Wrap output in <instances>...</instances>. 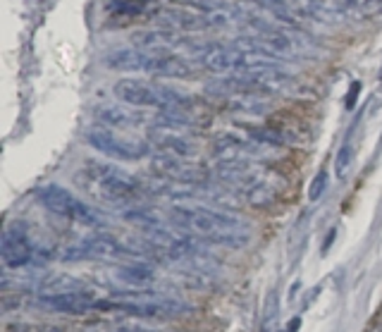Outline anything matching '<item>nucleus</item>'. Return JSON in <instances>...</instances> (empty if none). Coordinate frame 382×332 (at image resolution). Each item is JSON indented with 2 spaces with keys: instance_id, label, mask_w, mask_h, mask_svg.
Segmentation results:
<instances>
[{
  "instance_id": "obj_9",
  "label": "nucleus",
  "mask_w": 382,
  "mask_h": 332,
  "mask_svg": "<svg viewBox=\"0 0 382 332\" xmlns=\"http://www.w3.org/2000/svg\"><path fill=\"white\" fill-rule=\"evenodd\" d=\"M105 296L91 294L86 289H70V292H41L36 303L46 311L67 313V316H89V313H103Z\"/></svg>"
},
{
  "instance_id": "obj_15",
  "label": "nucleus",
  "mask_w": 382,
  "mask_h": 332,
  "mask_svg": "<svg viewBox=\"0 0 382 332\" xmlns=\"http://www.w3.org/2000/svg\"><path fill=\"white\" fill-rule=\"evenodd\" d=\"M148 139L160 149V153L165 156H175V158H189L196 153V146L189 142L187 137L172 132L170 127H151Z\"/></svg>"
},
{
  "instance_id": "obj_13",
  "label": "nucleus",
  "mask_w": 382,
  "mask_h": 332,
  "mask_svg": "<svg viewBox=\"0 0 382 332\" xmlns=\"http://www.w3.org/2000/svg\"><path fill=\"white\" fill-rule=\"evenodd\" d=\"M132 43L142 50H179V48H189V38H184L182 33H177L175 29H144L132 33ZM194 48V46H191Z\"/></svg>"
},
{
  "instance_id": "obj_16",
  "label": "nucleus",
  "mask_w": 382,
  "mask_h": 332,
  "mask_svg": "<svg viewBox=\"0 0 382 332\" xmlns=\"http://www.w3.org/2000/svg\"><path fill=\"white\" fill-rule=\"evenodd\" d=\"M96 117H98L103 125L115 127V129H127V127H134L137 122H142V117L132 108H127V105H100V108L96 110Z\"/></svg>"
},
{
  "instance_id": "obj_10",
  "label": "nucleus",
  "mask_w": 382,
  "mask_h": 332,
  "mask_svg": "<svg viewBox=\"0 0 382 332\" xmlns=\"http://www.w3.org/2000/svg\"><path fill=\"white\" fill-rule=\"evenodd\" d=\"M229 91H244V93H280L291 86V77L286 75L282 67H273V70H258V72H239V75L229 77L224 82Z\"/></svg>"
},
{
  "instance_id": "obj_20",
  "label": "nucleus",
  "mask_w": 382,
  "mask_h": 332,
  "mask_svg": "<svg viewBox=\"0 0 382 332\" xmlns=\"http://www.w3.org/2000/svg\"><path fill=\"white\" fill-rule=\"evenodd\" d=\"M144 8L146 3H142V0H115V3H110L112 13H122V15H139Z\"/></svg>"
},
{
  "instance_id": "obj_1",
  "label": "nucleus",
  "mask_w": 382,
  "mask_h": 332,
  "mask_svg": "<svg viewBox=\"0 0 382 332\" xmlns=\"http://www.w3.org/2000/svg\"><path fill=\"white\" fill-rule=\"evenodd\" d=\"M170 216L177 227L187 229L194 237L213 241V244L237 249V246L249 244L251 239L249 227H246L237 216L217 211V208H211V206L175 204L170 208Z\"/></svg>"
},
{
  "instance_id": "obj_24",
  "label": "nucleus",
  "mask_w": 382,
  "mask_h": 332,
  "mask_svg": "<svg viewBox=\"0 0 382 332\" xmlns=\"http://www.w3.org/2000/svg\"><path fill=\"white\" fill-rule=\"evenodd\" d=\"M112 332H158V330L144 328V325H122V328H117V330H112Z\"/></svg>"
},
{
  "instance_id": "obj_21",
  "label": "nucleus",
  "mask_w": 382,
  "mask_h": 332,
  "mask_svg": "<svg viewBox=\"0 0 382 332\" xmlns=\"http://www.w3.org/2000/svg\"><path fill=\"white\" fill-rule=\"evenodd\" d=\"M325 189H328V172L320 170L316 177H313L311 187H308V201H318L320 196L325 194Z\"/></svg>"
},
{
  "instance_id": "obj_11",
  "label": "nucleus",
  "mask_w": 382,
  "mask_h": 332,
  "mask_svg": "<svg viewBox=\"0 0 382 332\" xmlns=\"http://www.w3.org/2000/svg\"><path fill=\"white\" fill-rule=\"evenodd\" d=\"M0 256L5 268H24L33 258V246L20 227H8L0 241Z\"/></svg>"
},
{
  "instance_id": "obj_23",
  "label": "nucleus",
  "mask_w": 382,
  "mask_h": 332,
  "mask_svg": "<svg viewBox=\"0 0 382 332\" xmlns=\"http://www.w3.org/2000/svg\"><path fill=\"white\" fill-rule=\"evenodd\" d=\"M358 91H361V84H358V82H353V84H351V89H349V93H346V98H344L346 110H353V108H356Z\"/></svg>"
},
{
  "instance_id": "obj_6",
  "label": "nucleus",
  "mask_w": 382,
  "mask_h": 332,
  "mask_svg": "<svg viewBox=\"0 0 382 332\" xmlns=\"http://www.w3.org/2000/svg\"><path fill=\"white\" fill-rule=\"evenodd\" d=\"M125 313L134 318H175L189 311L187 303L160 294H120V299H110L108 313Z\"/></svg>"
},
{
  "instance_id": "obj_19",
  "label": "nucleus",
  "mask_w": 382,
  "mask_h": 332,
  "mask_svg": "<svg viewBox=\"0 0 382 332\" xmlns=\"http://www.w3.org/2000/svg\"><path fill=\"white\" fill-rule=\"evenodd\" d=\"M172 3L191 5V8L204 10V13H220V10H224V3H222V0H172Z\"/></svg>"
},
{
  "instance_id": "obj_4",
  "label": "nucleus",
  "mask_w": 382,
  "mask_h": 332,
  "mask_svg": "<svg viewBox=\"0 0 382 332\" xmlns=\"http://www.w3.org/2000/svg\"><path fill=\"white\" fill-rule=\"evenodd\" d=\"M117 98L129 108H155L160 112L165 110H179L184 112L191 105V98L175 89L158 86V84H146L139 80H120L112 86Z\"/></svg>"
},
{
  "instance_id": "obj_8",
  "label": "nucleus",
  "mask_w": 382,
  "mask_h": 332,
  "mask_svg": "<svg viewBox=\"0 0 382 332\" xmlns=\"http://www.w3.org/2000/svg\"><path fill=\"white\" fill-rule=\"evenodd\" d=\"M86 142L91 149L115 160H139L148 156V144L142 139L125 137L110 127H91L86 132Z\"/></svg>"
},
{
  "instance_id": "obj_14",
  "label": "nucleus",
  "mask_w": 382,
  "mask_h": 332,
  "mask_svg": "<svg viewBox=\"0 0 382 332\" xmlns=\"http://www.w3.org/2000/svg\"><path fill=\"white\" fill-rule=\"evenodd\" d=\"M153 167L167 179V182H177V184H201L206 177L204 170H199L196 165L184 163L182 158H175V156H165V153L153 158Z\"/></svg>"
},
{
  "instance_id": "obj_25",
  "label": "nucleus",
  "mask_w": 382,
  "mask_h": 332,
  "mask_svg": "<svg viewBox=\"0 0 382 332\" xmlns=\"http://www.w3.org/2000/svg\"><path fill=\"white\" fill-rule=\"evenodd\" d=\"M10 332H46L36 325H10Z\"/></svg>"
},
{
  "instance_id": "obj_26",
  "label": "nucleus",
  "mask_w": 382,
  "mask_h": 332,
  "mask_svg": "<svg viewBox=\"0 0 382 332\" xmlns=\"http://www.w3.org/2000/svg\"><path fill=\"white\" fill-rule=\"evenodd\" d=\"M380 84H382V70H380Z\"/></svg>"
},
{
  "instance_id": "obj_12",
  "label": "nucleus",
  "mask_w": 382,
  "mask_h": 332,
  "mask_svg": "<svg viewBox=\"0 0 382 332\" xmlns=\"http://www.w3.org/2000/svg\"><path fill=\"white\" fill-rule=\"evenodd\" d=\"M199 60L206 70L215 72V75H224V72H234V75H239L241 65H244V48L208 46L204 53L199 55Z\"/></svg>"
},
{
  "instance_id": "obj_18",
  "label": "nucleus",
  "mask_w": 382,
  "mask_h": 332,
  "mask_svg": "<svg viewBox=\"0 0 382 332\" xmlns=\"http://www.w3.org/2000/svg\"><path fill=\"white\" fill-rule=\"evenodd\" d=\"M342 5L358 15H375L382 10V0H342Z\"/></svg>"
},
{
  "instance_id": "obj_17",
  "label": "nucleus",
  "mask_w": 382,
  "mask_h": 332,
  "mask_svg": "<svg viewBox=\"0 0 382 332\" xmlns=\"http://www.w3.org/2000/svg\"><path fill=\"white\" fill-rule=\"evenodd\" d=\"M117 275H120L122 282L127 285H134V287H144L148 282H153L155 278V270L148 266V263H127V266H120L117 268Z\"/></svg>"
},
{
  "instance_id": "obj_3",
  "label": "nucleus",
  "mask_w": 382,
  "mask_h": 332,
  "mask_svg": "<svg viewBox=\"0 0 382 332\" xmlns=\"http://www.w3.org/2000/svg\"><path fill=\"white\" fill-rule=\"evenodd\" d=\"M86 182H91V191L112 206H129L142 196V182L122 167L105 165V163H89L84 170Z\"/></svg>"
},
{
  "instance_id": "obj_2",
  "label": "nucleus",
  "mask_w": 382,
  "mask_h": 332,
  "mask_svg": "<svg viewBox=\"0 0 382 332\" xmlns=\"http://www.w3.org/2000/svg\"><path fill=\"white\" fill-rule=\"evenodd\" d=\"M108 70L117 72H144V75H155V77H191L194 70L189 67L187 60L177 58V55H160L151 53V50L142 48H117L110 50L103 58Z\"/></svg>"
},
{
  "instance_id": "obj_5",
  "label": "nucleus",
  "mask_w": 382,
  "mask_h": 332,
  "mask_svg": "<svg viewBox=\"0 0 382 332\" xmlns=\"http://www.w3.org/2000/svg\"><path fill=\"white\" fill-rule=\"evenodd\" d=\"M148 253H158V246H148L144 241H127L112 234H93L65 249L63 258L65 261H115L125 256L142 258Z\"/></svg>"
},
{
  "instance_id": "obj_7",
  "label": "nucleus",
  "mask_w": 382,
  "mask_h": 332,
  "mask_svg": "<svg viewBox=\"0 0 382 332\" xmlns=\"http://www.w3.org/2000/svg\"><path fill=\"white\" fill-rule=\"evenodd\" d=\"M36 199L43 208H48L53 216H60L65 220L86 225V227H98L100 225V216L93 211L91 206L82 204L72 191H67L65 187H58V184H46L36 191Z\"/></svg>"
},
{
  "instance_id": "obj_22",
  "label": "nucleus",
  "mask_w": 382,
  "mask_h": 332,
  "mask_svg": "<svg viewBox=\"0 0 382 332\" xmlns=\"http://www.w3.org/2000/svg\"><path fill=\"white\" fill-rule=\"evenodd\" d=\"M351 158H353V149L349 144H344L337 153V160H335V167H337V177H344V172L349 170L351 165Z\"/></svg>"
}]
</instances>
